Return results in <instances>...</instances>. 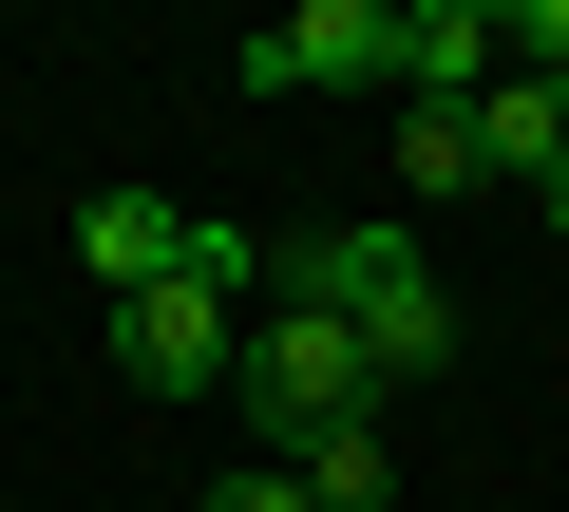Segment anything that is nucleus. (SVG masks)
<instances>
[{
	"instance_id": "8",
	"label": "nucleus",
	"mask_w": 569,
	"mask_h": 512,
	"mask_svg": "<svg viewBox=\"0 0 569 512\" xmlns=\"http://www.w3.org/2000/svg\"><path fill=\"white\" fill-rule=\"evenodd\" d=\"M399 190H418V209H456V190H493V171H475V114H437V96H399Z\"/></svg>"
},
{
	"instance_id": "4",
	"label": "nucleus",
	"mask_w": 569,
	"mask_h": 512,
	"mask_svg": "<svg viewBox=\"0 0 569 512\" xmlns=\"http://www.w3.org/2000/svg\"><path fill=\"white\" fill-rule=\"evenodd\" d=\"M171 228H190L171 190H96V209H77V267H96V304H152V285H171Z\"/></svg>"
},
{
	"instance_id": "9",
	"label": "nucleus",
	"mask_w": 569,
	"mask_h": 512,
	"mask_svg": "<svg viewBox=\"0 0 569 512\" xmlns=\"http://www.w3.org/2000/svg\"><path fill=\"white\" fill-rule=\"evenodd\" d=\"M512 77H569V0H512Z\"/></svg>"
},
{
	"instance_id": "6",
	"label": "nucleus",
	"mask_w": 569,
	"mask_h": 512,
	"mask_svg": "<svg viewBox=\"0 0 569 512\" xmlns=\"http://www.w3.org/2000/svg\"><path fill=\"white\" fill-rule=\"evenodd\" d=\"M266 267H284V247H266L247 209H190V228H171V285H209V304H266Z\"/></svg>"
},
{
	"instance_id": "11",
	"label": "nucleus",
	"mask_w": 569,
	"mask_h": 512,
	"mask_svg": "<svg viewBox=\"0 0 569 512\" xmlns=\"http://www.w3.org/2000/svg\"><path fill=\"white\" fill-rule=\"evenodd\" d=\"M531 228H569V171H550V190H531Z\"/></svg>"
},
{
	"instance_id": "1",
	"label": "nucleus",
	"mask_w": 569,
	"mask_h": 512,
	"mask_svg": "<svg viewBox=\"0 0 569 512\" xmlns=\"http://www.w3.org/2000/svg\"><path fill=\"white\" fill-rule=\"evenodd\" d=\"M247 418H266V455H305V436H342V418H399L380 380H361V323L342 304H247Z\"/></svg>"
},
{
	"instance_id": "7",
	"label": "nucleus",
	"mask_w": 569,
	"mask_h": 512,
	"mask_svg": "<svg viewBox=\"0 0 569 512\" xmlns=\"http://www.w3.org/2000/svg\"><path fill=\"white\" fill-rule=\"evenodd\" d=\"M284 474H305L323 512H399V436H380V418H342V436H305Z\"/></svg>"
},
{
	"instance_id": "3",
	"label": "nucleus",
	"mask_w": 569,
	"mask_h": 512,
	"mask_svg": "<svg viewBox=\"0 0 569 512\" xmlns=\"http://www.w3.org/2000/svg\"><path fill=\"white\" fill-rule=\"evenodd\" d=\"M114 361H133V399H209V380L247 361V304H209V285H152V304H114Z\"/></svg>"
},
{
	"instance_id": "2",
	"label": "nucleus",
	"mask_w": 569,
	"mask_h": 512,
	"mask_svg": "<svg viewBox=\"0 0 569 512\" xmlns=\"http://www.w3.org/2000/svg\"><path fill=\"white\" fill-rule=\"evenodd\" d=\"M399 96V0H284V20L247 39V96Z\"/></svg>"
},
{
	"instance_id": "5",
	"label": "nucleus",
	"mask_w": 569,
	"mask_h": 512,
	"mask_svg": "<svg viewBox=\"0 0 569 512\" xmlns=\"http://www.w3.org/2000/svg\"><path fill=\"white\" fill-rule=\"evenodd\" d=\"M475 171H493V190H550V171H569V77H493V96H475Z\"/></svg>"
},
{
	"instance_id": "10",
	"label": "nucleus",
	"mask_w": 569,
	"mask_h": 512,
	"mask_svg": "<svg viewBox=\"0 0 569 512\" xmlns=\"http://www.w3.org/2000/svg\"><path fill=\"white\" fill-rule=\"evenodd\" d=\"M209 512H323V493H305V474H284V455H247V474H228Z\"/></svg>"
}]
</instances>
